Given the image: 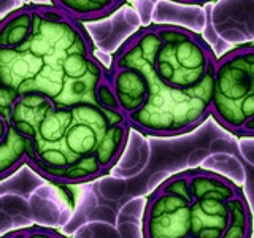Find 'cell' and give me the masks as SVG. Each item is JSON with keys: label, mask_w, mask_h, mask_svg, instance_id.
I'll return each instance as SVG.
<instances>
[{"label": "cell", "mask_w": 254, "mask_h": 238, "mask_svg": "<svg viewBox=\"0 0 254 238\" xmlns=\"http://www.w3.org/2000/svg\"><path fill=\"white\" fill-rule=\"evenodd\" d=\"M13 119L26 140V165L62 186L107 175L130 133L118 108L91 102L64 105L38 95L16 97Z\"/></svg>", "instance_id": "3957f363"}, {"label": "cell", "mask_w": 254, "mask_h": 238, "mask_svg": "<svg viewBox=\"0 0 254 238\" xmlns=\"http://www.w3.org/2000/svg\"><path fill=\"white\" fill-rule=\"evenodd\" d=\"M16 97L0 84V181L26 165V140L14 124Z\"/></svg>", "instance_id": "8992f818"}, {"label": "cell", "mask_w": 254, "mask_h": 238, "mask_svg": "<svg viewBox=\"0 0 254 238\" xmlns=\"http://www.w3.org/2000/svg\"><path fill=\"white\" fill-rule=\"evenodd\" d=\"M143 238H251L253 218L235 182L203 169L175 173L149 194Z\"/></svg>", "instance_id": "277c9868"}, {"label": "cell", "mask_w": 254, "mask_h": 238, "mask_svg": "<svg viewBox=\"0 0 254 238\" xmlns=\"http://www.w3.org/2000/svg\"><path fill=\"white\" fill-rule=\"evenodd\" d=\"M210 116L237 137L254 133V45L232 48L216 59Z\"/></svg>", "instance_id": "5b68a950"}, {"label": "cell", "mask_w": 254, "mask_h": 238, "mask_svg": "<svg viewBox=\"0 0 254 238\" xmlns=\"http://www.w3.org/2000/svg\"><path fill=\"white\" fill-rule=\"evenodd\" d=\"M51 5L78 22L105 19L121 8L126 0H50Z\"/></svg>", "instance_id": "52a82bcc"}, {"label": "cell", "mask_w": 254, "mask_h": 238, "mask_svg": "<svg viewBox=\"0 0 254 238\" xmlns=\"http://www.w3.org/2000/svg\"><path fill=\"white\" fill-rule=\"evenodd\" d=\"M0 84L14 97L116 108L89 32L51 3L22 5L0 19Z\"/></svg>", "instance_id": "7a4b0ae2"}, {"label": "cell", "mask_w": 254, "mask_h": 238, "mask_svg": "<svg viewBox=\"0 0 254 238\" xmlns=\"http://www.w3.org/2000/svg\"><path fill=\"white\" fill-rule=\"evenodd\" d=\"M0 238H67V237L54 229L32 226V227H26V229L13 230V232L6 234Z\"/></svg>", "instance_id": "ba28073f"}, {"label": "cell", "mask_w": 254, "mask_h": 238, "mask_svg": "<svg viewBox=\"0 0 254 238\" xmlns=\"http://www.w3.org/2000/svg\"><path fill=\"white\" fill-rule=\"evenodd\" d=\"M216 54L202 35L177 24L138 29L111 56L108 81L130 130L170 138L210 118Z\"/></svg>", "instance_id": "6da1fadb"}, {"label": "cell", "mask_w": 254, "mask_h": 238, "mask_svg": "<svg viewBox=\"0 0 254 238\" xmlns=\"http://www.w3.org/2000/svg\"><path fill=\"white\" fill-rule=\"evenodd\" d=\"M172 2L186 3V5H205L208 2H214V0H172Z\"/></svg>", "instance_id": "9c48e42d"}]
</instances>
